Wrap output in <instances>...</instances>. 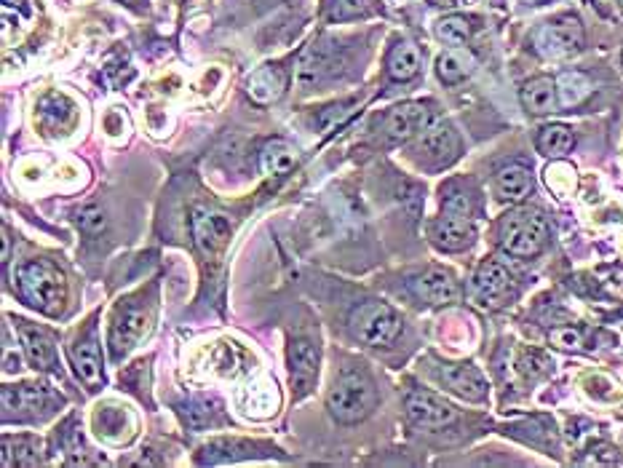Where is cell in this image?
<instances>
[{
    "instance_id": "13",
    "label": "cell",
    "mask_w": 623,
    "mask_h": 468,
    "mask_svg": "<svg viewBox=\"0 0 623 468\" xmlns=\"http://www.w3.org/2000/svg\"><path fill=\"white\" fill-rule=\"evenodd\" d=\"M407 415H410L412 423H418V426H426V428H442L447 423L455 420V410H452L450 404L442 402L439 396L428 394V391H410L407 396Z\"/></svg>"
},
{
    "instance_id": "28",
    "label": "cell",
    "mask_w": 623,
    "mask_h": 468,
    "mask_svg": "<svg viewBox=\"0 0 623 468\" xmlns=\"http://www.w3.org/2000/svg\"><path fill=\"white\" fill-rule=\"evenodd\" d=\"M471 65H474L471 57H463L460 51H444V54H439V59H436V75H439V81L447 83V86H455V83H460L468 73H471Z\"/></svg>"
},
{
    "instance_id": "17",
    "label": "cell",
    "mask_w": 623,
    "mask_h": 468,
    "mask_svg": "<svg viewBox=\"0 0 623 468\" xmlns=\"http://www.w3.org/2000/svg\"><path fill=\"white\" fill-rule=\"evenodd\" d=\"M439 380L450 388L452 394L463 396L468 402H482L487 396V383L474 364H444Z\"/></svg>"
},
{
    "instance_id": "34",
    "label": "cell",
    "mask_w": 623,
    "mask_h": 468,
    "mask_svg": "<svg viewBox=\"0 0 623 468\" xmlns=\"http://www.w3.org/2000/svg\"><path fill=\"white\" fill-rule=\"evenodd\" d=\"M14 370H22V364H19V356L14 359V356L6 351V372H14Z\"/></svg>"
},
{
    "instance_id": "36",
    "label": "cell",
    "mask_w": 623,
    "mask_h": 468,
    "mask_svg": "<svg viewBox=\"0 0 623 468\" xmlns=\"http://www.w3.org/2000/svg\"><path fill=\"white\" fill-rule=\"evenodd\" d=\"M121 3H126V6H142L145 0H121Z\"/></svg>"
},
{
    "instance_id": "18",
    "label": "cell",
    "mask_w": 623,
    "mask_h": 468,
    "mask_svg": "<svg viewBox=\"0 0 623 468\" xmlns=\"http://www.w3.org/2000/svg\"><path fill=\"white\" fill-rule=\"evenodd\" d=\"M412 289L428 305H450L460 297V287L455 276L447 271H439V268H431L423 276H418V279L412 281Z\"/></svg>"
},
{
    "instance_id": "9",
    "label": "cell",
    "mask_w": 623,
    "mask_h": 468,
    "mask_svg": "<svg viewBox=\"0 0 623 468\" xmlns=\"http://www.w3.org/2000/svg\"><path fill=\"white\" fill-rule=\"evenodd\" d=\"M514 295V279L506 271V265L495 260H484L474 276V297L479 305H503Z\"/></svg>"
},
{
    "instance_id": "26",
    "label": "cell",
    "mask_w": 623,
    "mask_h": 468,
    "mask_svg": "<svg viewBox=\"0 0 623 468\" xmlns=\"http://www.w3.org/2000/svg\"><path fill=\"white\" fill-rule=\"evenodd\" d=\"M471 33H474V19L463 14H450L436 22V38L447 46H463L471 41Z\"/></svg>"
},
{
    "instance_id": "7",
    "label": "cell",
    "mask_w": 623,
    "mask_h": 468,
    "mask_svg": "<svg viewBox=\"0 0 623 468\" xmlns=\"http://www.w3.org/2000/svg\"><path fill=\"white\" fill-rule=\"evenodd\" d=\"M51 404H62V399L51 394L49 386L43 383H22V386H3V410L6 420L17 412L19 420L43 418L51 412Z\"/></svg>"
},
{
    "instance_id": "4",
    "label": "cell",
    "mask_w": 623,
    "mask_h": 468,
    "mask_svg": "<svg viewBox=\"0 0 623 468\" xmlns=\"http://www.w3.org/2000/svg\"><path fill=\"white\" fill-rule=\"evenodd\" d=\"M353 335L367 345H391L402 332L399 313L386 303H364L351 313Z\"/></svg>"
},
{
    "instance_id": "29",
    "label": "cell",
    "mask_w": 623,
    "mask_h": 468,
    "mask_svg": "<svg viewBox=\"0 0 623 468\" xmlns=\"http://www.w3.org/2000/svg\"><path fill=\"white\" fill-rule=\"evenodd\" d=\"M378 11V0H329L327 22H348V19L369 17Z\"/></svg>"
},
{
    "instance_id": "3",
    "label": "cell",
    "mask_w": 623,
    "mask_h": 468,
    "mask_svg": "<svg viewBox=\"0 0 623 468\" xmlns=\"http://www.w3.org/2000/svg\"><path fill=\"white\" fill-rule=\"evenodd\" d=\"M498 236H501V247L506 255L530 260L541 255L549 244V222L541 212H530V209L511 212L503 217Z\"/></svg>"
},
{
    "instance_id": "22",
    "label": "cell",
    "mask_w": 623,
    "mask_h": 468,
    "mask_svg": "<svg viewBox=\"0 0 623 468\" xmlns=\"http://www.w3.org/2000/svg\"><path fill=\"white\" fill-rule=\"evenodd\" d=\"M495 193L501 201H525L533 193V174L522 164L503 166L495 174Z\"/></svg>"
},
{
    "instance_id": "11",
    "label": "cell",
    "mask_w": 623,
    "mask_h": 468,
    "mask_svg": "<svg viewBox=\"0 0 623 468\" xmlns=\"http://www.w3.org/2000/svg\"><path fill=\"white\" fill-rule=\"evenodd\" d=\"M70 359H73V367L75 372H78V378H81L86 386L97 388L99 383H102V356H99L97 327H94V321H91L89 329L73 343V348H70Z\"/></svg>"
},
{
    "instance_id": "33",
    "label": "cell",
    "mask_w": 623,
    "mask_h": 468,
    "mask_svg": "<svg viewBox=\"0 0 623 468\" xmlns=\"http://www.w3.org/2000/svg\"><path fill=\"white\" fill-rule=\"evenodd\" d=\"M78 222H81V228L86 230V233H99V230L105 228V214H102L99 206L91 204V206H86V209H81Z\"/></svg>"
},
{
    "instance_id": "24",
    "label": "cell",
    "mask_w": 623,
    "mask_h": 468,
    "mask_svg": "<svg viewBox=\"0 0 623 468\" xmlns=\"http://www.w3.org/2000/svg\"><path fill=\"white\" fill-rule=\"evenodd\" d=\"M575 148V134L562 124H551V126H543L541 134H538V150H541L543 156L549 158H559V156H567L570 150Z\"/></svg>"
},
{
    "instance_id": "39",
    "label": "cell",
    "mask_w": 623,
    "mask_h": 468,
    "mask_svg": "<svg viewBox=\"0 0 623 468\" xmlns=\"http://www.w3.org/2000/svg\"><path fill=\"white\" fill-rule=\"evenodd\" d=\"M621 3H623V0H621Z\"/></svg>"
},
{
    "instance_id": "8",
    "label": "cell",
    "mask_w": 623,
    "mask_h": 468,
    "mask_svg": "<svg viewBox=\"0 0 623 468\" xmlns=\"http://www.w3.org/2000/svg\"><path fill=\"white\" fill-rule=\"evenodd\" d=\"M436 118L439 115H436V107L431 102H407V105L394 107L386 115L388 140L394 142V145L412 140L415 134L426 132Z\"/></svg>"
},
{
    "instance_id": "19",
    "label": "cell",
    "mask_w": 623,
    "mask_h": 468,
    "mask_svg": "<svg viewBox=\"0 0 623 468\" xmlns=\"http://www.w3.org/2000/svg\"><path fill=\"white\" fill-rule=\"evenodd\" d=\"M289 370H292V383L300 388V394L308 391V383L319 372V348L311 340L297 337L289 343Z\"/></svg>"
},
{
    "instance_id": "21",
    "label": "cell",
    "mask_w": 623,
    "mask_h": 468,
    "mask_svg": "<svg viewBox=\"0 0 623 468\" xmlns=\"http://www.w3.org/2000/svg\"><path fill=\"white\" fill-rule=\"evenodd\" d=\"M522 105H525L527 113L533 115H546L554 113L559 105V86L554 78L549 75H538V78H530V81L522 86Z\"/></svg>"
},
{
    "instance_id": "10",
    "label": "cell",
    "mask_w": 623,
    "mask_h": 468,
    "mask_svg": "<svg viewBox=\"0 0 623 468\" xmlns=\"http://www.w3.org/2000/svg\"><path fill=\"white\" fill-rule=\"evenodd\" d=\"M418 153L426 158L431 166H447L460 156V137L452 129V124L436 118L434 124L428 126L423 137H420Z\"/></svg>"
},
{
    "instance_id": "31",
    "label": "cell",
    "mask_w": 623,
    "mask_h": 468,
    "mask_svg": "<svg viewBox=\"0 0 623 468\" xmlns=\"http://www.w3.org/2000/svg\"><path fill=\"white\" fill-rule=\"evenodd\" d=\"M3 447L17 450V466H38V463H41V447H38L33 439H27V436H19V439L6 436V439H3Z\"/></svg>"
},
{
    "instance_id": "5",
    "label": "cell",
    "mask_w": 623,
    "mask_h": 468,
    "mask_svg": "<svg viewBox=\"0 0 623 468\" xmlns=\"http://www.w3.org/2000/svg\"><path fill=\"white\" fill-rule=\"evenodd\" d=\"M583 43H586V35H583L581 19L575 14H562V17L549 19L535 33V49L549 59L573 57L583 49Z\"/></svg>"
},
{
    "instance_id": "1",
    "label": "cell",
    "mask_w": 623,
    "mask_h": 468,
    "mask_svg": "<svg viewBox=\"0 0 623 468\" xmlns=\"http://www.w3.org/2000/svg\"><path fill=\"white\" fill-rule=\"evenodd\" d=\"M17 289L27 305L46 316H59L65 308V279L54 265L43 260H27L14 273Z\"/></svg>"
},
{
    "instance_id": "12",
    "label": "cell",
    "mask_w": 623,
    "mask_h": 468,
    "mask_svg": "<svg viewBox=\"0 0 623 468\" xmlns=\"http://www.w3.org/2000/svg\"><path fill=\"white\" fill-rule=\"evenodd\" d=\"M287 67L281 62H273V65L257 67L255 73L246 78V94L255 105H273L276 99L284 97L287 91Z\"/></svg>"
},
{
    "instance_id": "6",
    "label": "cell",
    "mask_w": 623,
    "mask_h": 468,
    "mask_svg": "<svg viewBox=\"0 0 623 468\" xmlns=\"http://www.w3.org/2000/svg\"><path fill=\"white\" fill-rule=\"evenodd\" d=\"M148 305L140 303V300H123L118 305V316H115V324L110 329V351H113L115 362H121L123 356L132 351L137 340L145 335L148 329Z\"/></svg>"
},
{
    "instance_id": "27",
    "label": "cell",
    "mask_w": 623,
    "mask_h": 468,
    "mask_svg": "<svg viewBox=\"0 0 623 468\" xmlns=\"http://www.w3.org/2000/svg\"><path fill=\"white\" fill-rule=\"evenodd\" d=\"M442 209L447 214L471 217L476 209V196L463 185V182H447L442 188Z\"/></svg>"
},
{
    "instance_id": "35",
    "label": "cell",
    "mask_w": 623,
    "mask_h": 468,
    "mask_svg": "<svg viewBox=\"0 0 623 468\" xmlns=\"http://www.w3.org/2000/svg\"><path fill=\"white\" fill-rule=\"evenodd\" d=\"M9 247H11V241H9V230L3 228V260H9Z\"/></svg>"
},
{
    "instance_id": "14",
    "label": "cell",
    "mask_w": 623,
    "mask_h": 468,
    "mask_svg": "<svg viewBox=\"0 0 623 468\" xmlns=\"http://www.w3.org/2000/svg\"><path fill=\"white\" fill-rule=\"evenodd\" d=\"M431 241L444 252H460L474 244L476 230L471 225V217H460V214H447L439 220L431 222Z\"/></svg>"
},
{
    "instance_id": "2",
    "label": "cell",
    "mask_w": 623,
    "mask_h": 468,
    "mask_svg": "<svg viewBox=\"0 0 623 468\" xmlns=\"http://www.w3.org/2000/svg\"><path fill=\"white\" fill-rule=\"evenodd\" d=\"M375 404H378L375 383L361 370H345L327 396L332 418L343 426H353V423L367 418L369 412L375 410Z\"/></svg>"
},
{
    "instance_id": "37",
    "label": "cell",
    "mask_w": 623,
    "mask_h": 468,
    "mask_svg": "<svg viewBox=\"0 0 623 468\" xmlns=\"http://www.w3.org/2000/svg\"><path fill=\"white\" fill-rule=\"evenodd\" d=\"M530 6H541V3H549V0H527Z\"/></svg>"
},
{
    "instance_id": "16",
    "label": "cell",
    "mask_w": 623,
    "mask_h": 468,
    "mask_svg": "<svg viewBox=\"0 0 623 468\" xmlns=\"http://www.w3.org/2000/svg\"><path fill=\"white\" fill-rule=\"evenodd\" d=\"M193 239L196 247L204 255H217L225 249L230 239V225L222 214L206 212V209H196L193 212Z\"/></svg>"
},
{
    "instance_id": "30",
    "label": "cell",
    "mask_w": 623,
    "mask_h": 468,
    "mask_svg": "<svg viewBox=\"0 0 623 468\" xmlns=\"http://www.w3.org/2000/svg\"><path fill=\"white\" fill-rule=\"evenodd\" d=\"M252 447L244 442H214L209 447H204V455H201V463H228V460L249 458L252 455Z\"/></svg>"
},
{
    "instance_id": "23",
    "label": "cell",
    "mask_w": 623,
    "mask_h": 468,
    "mask_svg": "<svg viewBox=\"0 0 623 468\" xmlns=\"http://www.w3.org/2000/svg\"><path fill=\"white\" fill-rule=\"evenodd\" d=\"M420 73V49L412 41H399L388 54V75L394 81H410Z\"/></svg>"
},
{
    "instance_id": "38",
    "label": "cell",
    "mask_w": 623,
    "mask_h": 468,
    "mask_svg": "<svg viewBox=\"0 0 623 468\" xmlns=\"http://www.w3.org/2000/svg\"><path fill=\"white\" fill-rule=\"evenodd\" d=\"M621 62H623V54H621Z\"/></svg>"
},
{
    "instance_id": "25",
    "label": "cell",
    "mask_w": 623,
    "mask_h": 468,
    "mask_svg": "<svg viewBox=\"0 0 623 468\" xmlns=\"http://www.w3.org/2000/svg\"><path fill=\"white\" fill-rule=\"evenodd\" d=\"M295 150L284 140H271L260 153V166L265 174H287L295 169Z\"/></svg>"
},
{
    "instance_id": "20",
    "label": "cell",
    "mask_w": 623,
    "mask_h": 468,
    "mask_svg": "<svg viewBox=\"0 0 623 468\" xmlns=\"http://www.w3.org/2000/svg\"><path fill=\"white\" fill-rule=\"evenodd\" d=\"M38 124L46 129L49 134H62L67 132L75 121V105L65 94H46V97L38 102Z\"/></svg>"
},
{
    "instance_id": "32",
    "label": "cell",
    "mask_w": 623,
    "mask_h": 468,
    "mask_svg": "<svg viewBox=\"0 0 623 468\" xmlns=\"http://www.w3.org/2000/svg\"><path fill=\"white\" fill-rule=\"evenodd\" d=\"M551 343L559 345V348H565V351H575V348H581L583 335L573 327H562L551 332Z\"/></svg>"
},
{
    "instance_id": "15",
    "label": "cell",
    "mask_w": 623,
    "mask_h": 468,
    "mask_svg": "<svg viewBox=\"0 0 623 468\" xmlns=\"http://www.w3.org/2000/svg\"><path fill=\"white\" fill-rule=\"evenodd\" d=\"M17 329H19V340L25 345V354L30 359L35 370L41 372H59V359H57V348H54V340H51L43 329L30 327V321L17 319Z\"/></svg>"
}]
</instances>
